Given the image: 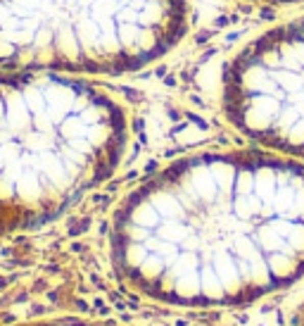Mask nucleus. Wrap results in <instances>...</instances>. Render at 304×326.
<instances>
[{"mask_svg": "<svg viewBox=\"0 0 304 326\" xmlns=\"http://www.w3.org/2000/svg\"><path fill=\"white\" fill-rule=\"evenodd\" d=\"M190 0H0V69L117 77L171 53Z\"/></svg>", "mask_w": 304, "mask_h": 326, "instance_id": "nucleus-3", "label": "nucleus"}, {"mask_svg": "<svg viewBox=\"0 0 304 326\" xmlns=\"http://www.w3.org/2000/svg\"><path fill=\"white\" fill-rule=\"evenodd\" d=\"M221 105L245 138L304 162V17L262 31L231 57Z\"/></svg>", "mask_w": 304, "mask_h": 326, "instance_id": "nucleus-4", "label": "nucleus"}, {"mask_svg": "<svg viewBox=\"0 0 304 326\" xmlns=\"http://www.w3.org/2000/svg\"><path fill=\"white\" fill-rule=\"evenodd\" d=\"M126 146V110L105 88L0 69V238L64 215L117 172Z\"/></svg>", "mask_w": 304, "mask_h": 326, "instance_id": "nucleus-2", "label": "nucleus"}, {"mask_svg": "<svg viewBox=\"0 0 304 326\" xmlns=\"http://www.w3.org/2000/svg\"><path fill=\"white\" fill-rule=\"evenodd\" d=\"M247 3H259V5H295L304 0H247Z\"/></svg>", "mask_w": 304, "mask_h": 326, "instance_id": "nucleus-5", "label": "nucleus"}, {"mask_svg": "<svg viewBox=\"0 0 304 326\" xmlns=\"http://www.w3.org/2000/svg\"><path fill=\"white\" fill-rule=\"evenodd\" d=\"M112 262L147 298L242 305L304 278V162L197 153L152 174L112 219Z\"/></svg>", "mask_w": 304, "mask_h": 326, "instance_id": "nucleus-1", "label": "nucleus"}]
</instances>
